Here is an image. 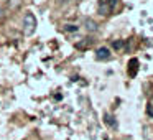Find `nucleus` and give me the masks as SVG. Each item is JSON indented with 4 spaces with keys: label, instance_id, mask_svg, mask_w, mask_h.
<instances>
[{
    "label": "nucleus",
    "instance_id": "nucleus-3",
    "mask_svg": "<svg viewBox=\"0 0 153 140\" xmlns=\"http://www.w3.org/2000/svg\"><path fill=\"white\" fill-rule=\"evenodd\" d=\"M84 27H86L87 31H97V28H99V25L96 23V22L92 20V18H84Z\"/></svg>",
    "mask_w": 153,
    "mask_h": 140
},
{
    "label": "nucleus",
    "instance_id": "nucleus-5",
    "mask_svg": "<svg viewBox=\"0 0 153 140\" xmlns=\"http://www.w3.org/2000/svg\"><path fill=\"white\" fill-rule=\"evenodd\" d=\"M66 30H69V31H76V27H74V25H68Z\"/></svg>",
    "mask_w": 153,
    "mask_h": 140
},
{
    "label": "nucleus",
    "instance_id": "nucleus-1",
    "mask_svg": "<svg viewBox=\"0 0 153 140\" xmlns=\"http://www.w3.org/2000/svg\"><path fill=\"white\" fill-rule=\"evenodd\" d=\"M35 30H36V17L33 13H27L23 17V33L30 36L35 33Z\"/></svg>",
    "mask_w": 153,
    "mask_h": 140
},
{
    "label": "nucleus",
    "instance_id": "nucleus-6",
    "mask_svg": "<svg viewBox=\"0 0 153 140\" xmlns=\"http://www.w3.org/2000/svg\"><path fill=\"white\" fill-rule=\"evenodd\" d=\"M61 4H68V2H69V0H59Z\"/></svg>",
    "mask_w": 153,
    "mask_h": 140
},
{
    "label": "nucleus",
    "instance_id": "nucleus-4",
    "mask_svg": "<svg viewBox=\"0 0 153 140\" xmlns=\"http://www.w3.org/2000/svg\"><path fill=\"white\" fill-rule=\"evenodd\" d=\"M105 124H107V125H110L112 129H115V127H117V122L114 120V117H112V115H109V114L105 115Z\"/></svg>",
    "mask_w": 153,
    "mask_h": 140
},
{
    "label": "nucleus",
    "instance_id": "nucleus-2",
    "mask_svg": "<svg viewBox=\"0 0 153 140\" xmlns=\"http://www.w3.org/2000/svg\"><path fill=\"white\" fill-rule=\"evenodd\" d=\"M96 58H97V60H100V61L109 60V58H110V51H109V48H105V46L99 48V50L96 51Z\"/></svg>",
    "mask_w": 153,
    "mask_h": 140
}]
</instances>
